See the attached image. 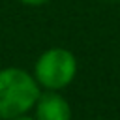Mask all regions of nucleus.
I'll list each match as a JSON object with an SVG mask.
<instances>
[{"mask_svg":"<svg viewBox=\"0 0 120 120\" xmlns=\"http://www.w3.org/2000/svg\"><path fill=\"white\" fill-rule=\"evenodd\" d=\"M41 88L34 75L22 68H2L0 69V120H13L28 114Z\"/></svg>","mask_w":120,"mask_h":120,"instance_id":"obj_1","label":"nucleus"},{"mask_svg":"<svg viewBox=\"0 0 120 120\" xmlns=\"http://www.w3.org/2000/svg\"><path fill=\"white\" fill-rule=\"evenodd\" d=\"M77 69L79 64L71 51L64 47H51L38 56L32 75L38 81L39 88L60 92L73 82Z\"/></svg>","mask_w":120,"mask_h":120,"instance_id":"obj_2","label":"nucleus"},{"mask_svg":"<svg viewBox=\"0 0 120 120\" xmlns=\"http://www.w3.org/2000/svg\"><path fill=\"white\" fill-rule=\"evenodd\" d=\"M32 111L36 120H71L69 101L54 90L41 92Z\"/></svg>","mask_w":120,"mask_h":120,"instance_id":"obj_3","label":"nucleus"},{"mask_svg":"<svg viewBox=\"0 0 120 120\" xmlns=\"http://www.w3.org/2000/svg\"><path fill=\"white\" fill-rule=\"evenodd\" d=\"M17 2H21V4H24V6L38 8V6H43V4H47V2H51V0H17Z\"/></svg>","mask_w":120,"mask_h":120,"instance_id":"obj_4","label":"nucleus"},{"mask_svg":"<svg viewBox=\"0 0 120 120\" xmlns=\"http://www.w3.org/2000/svg\"><path fill=\"white\" fill-rule=\"evenodd\" d=\"M13 120H36L34 116H28V114H22V116H17V118H13Z\"/></svg>","mask_w":120,"mask_h":120,"instance_id":"obj_5","label":"nucleus"}]
</instances>
